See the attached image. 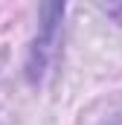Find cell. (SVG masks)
<instances>
[{"label":"cell","mask_w":122,"mask_h":125,"mask_svg":"<svg viewBox=\"0 0 122 125\" xmlns=\"http://www.w3.org/2000/svg\"><path fill=\"white\" fill-rule=\"evenodd\" d=\"M64 9L67 0H41L38 3V32L29 47V61H26V76L32 84H38L52 61V52L58 47L61 23H64Z\"/></svg>","instance_id":"cell-1"}]
</instances>
